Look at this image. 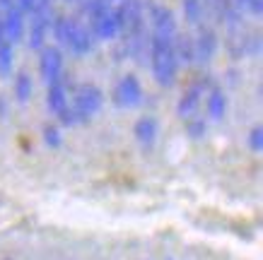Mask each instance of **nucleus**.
<instances>
[{
  "label": "nucleus",
  "instance_id": "18",
  "mask_svg": "<svg viewBox=\"0 0 263 260\" xmlns=\"http://www.w3.org/2000/svg\"><path fill=\"white\" fill-rule=\"evenodd\" d=\"M249 147L254 152H261L263 150V130L261 126H256L251 133H249Z\"/></svg>",
  "mask_w": 263,
  "mask_h": 260
},
{
  "label": "nucleus",
  "instance_id": "17",
  "mask_svg": "<svg viewBox=\"0 0 263 260\" xmlns=\"http://www.w3.org/2000/svg\"><path fill=\"white\" fill-rule=\"evenodd\" d=\"M186 130H189V135H193V137H203V133H205V121L193 116V118L186 121Z\"/></svg>",
  "mask_w": 263,
  "mask_h": 260
},
{
  "label": "nucleus",
  "instance_id": "3",
  "mask_svg": "<svg viewBox=\"0 0 263 260\" xmlns=\"http://www.w3.org/2000/svg\"><path fill=\"white\" fill-rule=\"evenodd\" d=\"M174 39L150 36V44H147V48H150L152 77L157 79L162 87L174 85L176 72H179V61H176V55H174Z\"/></svg>",
  "mask_w": 263,
  "mask_h": 260
},
{
  "label": "nucleus",
  "instance_id": "4",
  "mask_svg": "<svg viewBox=\"0 0 263 260\" xmlns=\"http://www.w3.org/2000/svg\"><path fill=\"white\" fill-rule=\"evenodd\" d=\"M143 102V85L136 75H123L114 87V104L119 109H136Z\"/></svg>",
  "mask_w": 263,
  "mask_h": 260
},
{
  "label": "nucleus",
  "instance_id": "19",
  "mask_svg": "<svg viewBox=\"0 0 263 260\" xmlns=\"http://www.w3.org/2000/svg\"><path fill=\"white\" fill-rule=\"evenodd\" d=\"M239 8L247 10V12H251V15H256V17H261L263 0H239Z\"/></svg>",
  "mask_w": 263,
  "mask_h": 260
},
{
  "label": "nucleus",
  "instance_id": "8",
  "mask_svg": "<svg viewBox=\"0 0 263 260\" xmlns=\"http://www.w3.org/2000/svg\"><path fill=\"white\" fill-rule=\"evenodd\" d=\"M0 22H3V29H5V36L8 41L15 46L24 39V12L17 8L15 3L3 8V15H0Z\"/></svg>",
  "mask_w": 263,
  "mask_h": 260
},
{
  "label": "nucleus",
  "instance_id": "1",
  "mask_svg": "<svg viewBox=\"0 0 263 260\" xmlns=\"http://www.w3.org/2000/svg\"><path fill=\"white\" fill-rule=\"evenodd\" d=\"M104 104V94L102 89L92 82H85V85H78L75 92H72V99L68 102L65 111L58 116L63 126H80V123H87L92 116L99 113Z\"/></svg>",
  "mask_w": 263,
  "mask_h": 260
},
{
  "label": "nucleus",
  "instance_id": "2",
  "mask_svg": "<svg viewBox=\"0 0 263 260\" xmlns=\"http://www.w3.org/2000/svg\"><path fill=\"white\" fill-rule=\"evenodd\" d=\"M51 29H53V36H56L58 44L75 55H87L95 48V36L89 34V29L68 15L53 17Z\"/></svg>",
  "mask_w": 263,
  "mask_h": 260
},
{
  "label": "nucleus",
  "instance_id": "6",
  "mask_svg": "<svg viewBox=\"0 0 263 260\" xmlns=\"http://www.w3.org/2000/svg\"><path fill=\"white\" fill-rule=\"evenodd\" d=\"M89 24H92V36L104 41H111L119 36V17H116V10L106 8L102 12H97L95 17H89Z\"/></svg>",
  "mask_w": 263,
  "mask_h": 260
},
{
  "label": "nucleus",
  "instance_id": "16",
  "mask_svg": "<svg viewBox=\"0 0 263 260\" xmlns=\"http://www.w3.org/2000/svg\"><path fill=\"white\" fill-rule=\"evenodd\" d=\"M12 63H15V48L5 44V46H0V75L3 77H8L10 72H12Z\"/></svg>",
  "mask_w": 263,
  "mask_h": 260
},
{
  "label": "nucleus",
  "instance_id": "13",
  "mask_svg": "<svg viewBox=\"0 0 263 260\" xmlns=\"http://www.w3.org/2000/svg\"><path fill=\"white\" fill-rule=\"evenodd\" d=\"M174 55H176V61H179V65L196 63V55H193V36H189V34H176Z\"/></svg>",
  "mask_w": 263,
  "mask_h": 260
},
{
  "label": "nucleus",
  "instance_id": "20",
  "mask_svg": "<svg viewBox=\"0 0 263 260\" xmlns=\"http://www.w3.org/2000/svg\"><path fill=\"white\" fill-rule=\"evenodd\" d=\"M44 137H46V142L51 145V147H58V145H61V133H58L53 126L44 128Z\"/></svg>",
  "mask_w": 263,
  "mask_h": 260
},
{
  "label": "nucleus",
  "instance_id": "7",
  "mask_svg": "<svg viewBox=\"0 0 263 260\" xmlns=\"http://www.w3.org/2000/svg\"><path fill=\"white\" fill-rule=\"evenodd\" d=\"M208 94V79H196L186 92H183L181 102H179V116L181 118H193L196 116V111L200 109V102L205 99Z\"/></svg>",
  "mask_w": 263,
  "mask_h": 260
},
{
  "label": "nucleus",
  "instance_id": "11",
  "mask_svg": "<svg viewBox=\"0 0 263 260\" xmlns=\"http://www.w3.org/2000/svg\"><path fill=\"white\" fill-rule=\"evenodd\" d=\"M205 109H208V118L213 123H220L227 113V96H224L222 89L213 87L210 92L205 94Z\"/></svg>",
  "mask_w": 263,
  "mask_h": 260
},
{
  "label": "nucleus",
  "instance_id": "9",
  "mask_svg": "<svg viewBox=\"0 0 263 260\" xmlns=\"http://www.w3.org/2000/svg\"><path fill=\"white\" fill-rule=\"evenodd\" d=\"M217 51V36L213 29L200 27L198 34L193 36V55H196V63H208Z\"/></svg>",
  "mask_w": 263,
  "mask_h": 260
},
{
  "label": "nucleus",
  "instance_id": "12",
  "mask_svg": "<svg viewBox=\"0 0 263 260\" xmlns=\"http://www.w3.org/2000/svg\"><path fill=\"white\" fill-rule=\"evenodd\" d=\"M157 133H160V126H157V118H152V116H143L136 123V140L143 147H152L157 140Z\"/></svg>",
  "mask_w": 263,
  "mask_h": 260
},
{
  "label": "nucleus",
  "instance_id": "10",
  "mask_svg": "<svg viewBox=\"0 0 263 260\" xmlns=\"http://www.w3.org/2000/svg\"><path fill=\"white\" fill-rule=\"evenodd\" d=\"M46 102H48V111H51V113H56V116H61V113L65 111L68 102H70V96H68V85L63 82V77L48 85Z\"/></svg>",
  "mask_w": 263,
  "mask_h": 260
},
{
  "label": "nucleus",
  "instance_id": "21",
  "mask_svg": "<svg viewBox=\"0 0 263 260\" xmlns=\"http://www.w3.org/2000/svg\"><path fill=\"white\" fill-rule=\"evenodd\" d=\"M5 44H10L8 36H5V29H3V22H0V46H5ZM12 46V44H10Z\"/></svg>",
  "mask_w": 263,
  "mask_h": 260
},
{
  "label": "nucleus",
  "instance_id": "14",
  "mask_svg": "<svg viewBox=\"0 0 263 260\" xmlns=\"http://www.w3.org/2000/svg\"><path fill=\"white\" fill-rule=\"evenodd\" d=\"M32 92H34V82L29 77V72H17L15 77V99L20 104H27L32 99Z\"/></svg>",
  "mask_w": 263,
  "mask_h": 260
},
{
  "label": "nucleus",
  "instance_id": "15",
  "mask_svg": "<svg viewBox=\"0 0 263 260\" xmlns=\"http://www.w3.org/2000/svg\"><path fill=\"white\" fill-rule=\"evenodd\" d=\"M183 5V15L191 24H200L203 15H205V8H203V0H181Z\"/></svg>",
  "mask_w": 263,
  "mask_h": 260
},
{
  "label": "nucleus",
  "instance_id": "5",
  "mask_svg": "<svg viewBox=\"0 0 263 260\" xmlns=\"http://www.w3.org/2000/svg\"><path fill=\"white\" fill-rule=\"evenodd\" d=\"M39 70L46 85L63 77V53L58 46H44L39 58Z\"/></svg>",
  "mask_w": 263,
  "mask_h": 260
}]
</instances>
